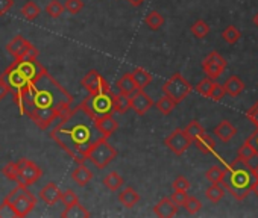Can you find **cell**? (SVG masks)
I'll return each mask as SVG.
<instances>
[{
	"mask_svg": "<svg viewBox=\"0 0 258 218\" xmlns=\"http://www.w3.org/2000/svg\"><path fill=\"white\" fill-rule=\"evenodd\" d=\"M14 103L22 116L29 117L37 128L47 131L72 107V94L43 68L26 86L14 91Z\"/></svg>",
	"mask_w": 258,
	"mask_h": 218,
	"instance_id": "cell-1",
	"label": "cell"
},
{
	"mask_svg": "<svg viewBox=\"0 0 258 218\" xmlns=\"http://www.w3.org/2000/svg\"><path fill=\"white\" fill-rule=\"evenodd\" d=\"M50 138L78 165H82L87 161V152L102 138V134L96 128L94 119L79 104L70 107L69 113L55 123Z\"/></svg>",
	"mask_w": 258,
	"mask_h": 218,
	"instance_id": "cell-2",
	"label": "cell"
},
{
	"mask_svg": "<svg viewBox=\"0 0 258 218\" xmlns=\"http://www.w3.org/2000/svg\"><path fill=\"white\" fill-rule=\"evenodd\" d=\"M220 183L235 200L243 201L250 194L253 180L246 164L241 162L240 159H235L234 162L226 165V170Z\"/></svg>",
	"mask_w": 258,
	"mask_h": 218,
	"instance_id": "cell-3",
	"label": "cell"
},
{
	"mask_svg": "<svg viewBox=\"0 0 258 218\" xmlns=\"http://www.w3.org/2000/svg\"><path fill=\"white\" fill-rule=\"evenodd\" d=\"M44 67L35 59V61H20V59H14V62L0 74V79H2L10 89L14 92L23 86H26L28 83H31L43 70Z\"/></svg>",
	"mask_w": 258,
	"mask_h": 218,
	"instance_id": "cell-4",
	"label": "cell"
},
{
	"mask_svg": "<svg viewBox=\"0 0 258 218\" xmlns=\"http://www.w3.org/2000/svg\"><path fill=\"white\" fill-rule=\"evenodd\" d=\"M81 106L96 120L105 116H112V92H97V94H88L87 98L81 103Z\"/></svg>",
	"mask_w": 258,
	"mask_h": 218,
	"instance_id": "cell-5",
	"label": "cell"
},
{
	"mask_svg": "<svg viewBox=\"0 0 258 218\" xmlns=\"http://www.w3.org/2000/svg\"><path fill=\"white\" fill-rule=\"evenodd\" d=\"M117 158V150L108 143V138L102 137L87 152V159L91 161L99 170H103L109 162Z\"/></svg>",
	"mask_w": 258,
	"mask_h": 218,
	"instance_id": "cell-6",
	"label": "cell"
},
{
	"mask_svg": "<svg viewBox=\"0 0 258 218\" xmlns=\"http://www.w3.org/2000/svg\"><path fill=\"white\" fill-rule=\"evenodd\" d=\"M161 89H163L164 95L170 97L178 104V103H181L191 92L193 86L190 85L188 80L184 79V76L181 73H175V74H172L170 79H167L164 82V85L161 86Z\"/></svg>",
	"mask_w": 258,
	"mask_h": 218,
	"instance_id": "cell-7",
	"label": "cell"
},
{
	"mask_svg": "<svg viewBox=\"0 0 258 218\" xmlns=\"http://www.w3.org/2000/svg\"><path fill=\"white\" fill-rule=\"evenodd\" d=\"M17 165H19V170H20V176L17 179V185H23V186H31L34 185L41 176H43V170L32 161L26 159V158H22L17 161Z\"/></svg>",
	"mask_w": 258,
	"mask_h": 218,
	"instance_id": "cell-8",
	"label": "cell"
},
{
	"mask_svg": "<svg viewBox=\"0 0 258 218\" xmlns=\"http://www.w3.org/2000/svg\"><path fill=\"white\" fill-rule=\"evenodd\" d=\"M191 140L187 137V134L184 132V129H175L170 135H167V138L164 140V144L166 147L175 153L176 156H182L187 149L191 146Z\"/></svg>",
	"mask_w": 258,
	"mask_h": 218,
	"instance_id": "cell-9",
	"label": "cell"
},
{
	"mask_svg": "<svg viewBox=\"0 0 258 218\" xmlns=\"http://www.w3.org/2000/svg\"><path fill=\"white\" fill-rule=\"evenodd\" d=\"M82 88L88 94H97V92H106L111 91L109 83L105 80V77L97 70H90L81 80Z\"/></svg>",
	"mask_w": 258,
	"mask_h": 218,
	"instance_id": "cell-10",
	"label": "cell"
},
{
	"mask_svg": "<svg viewBox=\"0 0 258 218\" xmlns=\"http://www.w3.org/2000/svg\"><path fill=\"white\" fill-rule=\"evenodd\" d=\"M226 68V59L217 53V52H211L208 53L204 61H202V70L205 71V74L211 79H217L222 76V73Z\"/></svg>",
	"mask_w": 258,
	"mask_h": 218,
	"instance_id": "cell-11",
	"label": "cell"
},
{
	"mask_svg": "<svg viewBox=\"0 0 258 218\" xmlns=\"http://www.w3.org/2000/svg\"><path fill=\"white\" fill-rule=\"evenodd\" d=\"M35 204H37V197H35L31 191L26 189V191H25L20 197H17L10 206H5V204H2V206L10 207L11 212H13V215H16V216H26L28 213H31V212L34 210Z\"/></svg>",
	"mask_w": 258,
	"mask_h": 218,
	"instance_id": "cell-12",
	"label": "cell"
},
{
	"mask_svg": "<svg viewBox=\"0 0 258 218\" xmlns=\"http://www.w3.org/2000/svg\"><path fill=\"white\" fill-rule=\"evenodd\" d=\"M129 104H131V111L143 117L145 114H148V111H151V107L154 106V100L149 94L145 92V89H136L129 95Z\"/></svg>",
	"mask_w": 258,
	"mask_h": 218,
	"instance_id": "cell-13",
	"label": "cell"
},
{
	"mask_svg": "<svg viewBox=\"0 0 258 218\" xmlns=\"http://www.w3.org/2000/svg\"><path fill=\"white\" fill-rule=\"evenodd\" d=\"M154 213L160 218H172L178 213V206L170 197H164L154 206Z\"/></svg>",
	"mask_w": 258,
	"mask_h": 218,
	"instance_id": "cell-14",
	"label": "cell"
},
{
	"mask_svg": "<svg viewBox=\"0 0 258 218\" xmlns=\"http://www.w3.org/2000/svg\"><path fill=\"white\" fill-rule=\"evenodd\" d=\"M214 135L222 141V143H229L235 135H237V129L235 126L228 122V120H223L220 122L216 128H214Z\"/></svg>",
	"mask_w": 258,
	"mask_h": 218,
	"instance_id": "cell-15",
	"label": "cell"
},
{
	"mask_svg": "<svg viewBox=\"0 0 258 218\" xmlns=\"http://www.w3.org/2000/svg\"><path fill=\"white\" fill-rule=\"evenodd\" d=\"M38 195H40V198H41L46 204L53 206V204H56V203L59 201L61 191H59V188H58V185H56L55 182H50V183H47V185L40 191Z\"/></svg>",
	"mask_w": 258,
	"mask_h": 218,
	"instance_id": "cell-16",
	"label": "cell"
},
{
	"mask_svg": "<svg viewBox=\"0 0 258 218\" xmlns=\"http://www.w3.org/2000/svg\"><path fill=\"white\" fill-rule=\"evenodd\" d=\"M94 123H96V128L99 129V132L102 134V137H105V138H109L118 128V123L112 119V116H105V117L96 119Z\"/></svg>",
	"mask_w": 258,
	"mask_h": 218,
	"instance_id": "cell-17",
	"label": "cell"
},
{
	"mask_svg": "<svg viewBox=\"0 0 258 218\" xmlns=\"http://www.w3.org/2000/svg\"><path fill=\"white\" fill-rule=\"evenodd\" d=\"M29 44H31V43H29L25 37L16 35V37L7 44V50H8V53H10L14 59H19L20 55L23 53V50H25Z\"/></svg>",
	"mask_w": 258,
	"mask_h": 218,
	"instance_id": "cell-18",
	"label": "cell"
},
{
	"mask_svg": "<svg viewBox=\"0 0 258 218\" xmlns=\"http://www.w3.org/2000/svg\"><path fill=\"white\" fill-rule=\"evenodd\" d=\"M223 88H225L226 94H229L231 97H237V95H240L244 91L246 85H244V82L238 76H229L226 79V82L223 83Z\"/></svg>",
	"mask_w": 258,
	"mask_h": 218,
	"instance_id": "cell-19",
	"label": "cell"
},
{
	"mask_svg": "<svg viewBox=\"0 0 258 218\" xmlns=\"http://www.w3.org/2000/svg\"><path fill=\"white\" fill-rule=\"evenodd\" d=\"M118 201L124 207H134L140 201V194L134 188L127 186V188H124L123 191L118 192Z\"/></svg>",
	"mask_w": 258,
	"mask_h": 218,
	"instance_id": "cell-20",
	"label": "cell"
},
{
	"mask_svg": "<svg viewBox=\"0 0 258 218\" xmlns=\"http://www.w3.org/2000/svg\"><path fill=\"white\" fill-rule=\"evenodd\" d=\"M72 179L75 180V183H78L79 186H85L87 183L91 182L93 179V171L85 167L84 164L82 165H78L73 171H72Z\"/></svg>",
	"mask_w": 258,
	"mask_h": 218,
	"instance_id": "cell-21",
	"label": "cell"
},
{
	"mask_svg": "<svg viewBox=\"0 0 258 218\" xmlns=\"http://www.w3.org/2000/svg\"><path fill=\"white\" fill-rule=\"evenodd\" d=\"M193 143L196 144L198 150L202 152L204 155H211L216 152V141L213 140L211 135H207L205 132L201 137H198Z\"/></svg>",
	"mask_w": 258,
	"mask_h": 218,
	"instance_id": "cell-22",
	"label": "cell"
},
{
	"mask_svg": "<svg viewBox=\"0 0 258 218\" xmlns=\"http://www.w3.org/2000/svg\"><path fill=\"white\" fill-rule=\"evenodd\" d=\"M131 77H133V80H134V83H136V88L137 89H145L148 85H151V82H152V74L148 71V70H145V68H136L133 73H131Z\"/></svg>",
	"mask_w": 258,
	"mask_h": 218,
	"instance_id": "cell-23",
	"label": "cell"
},
{
	"mask_svg": "<svg viewBox=\"0 0 258 218\" xmlns=\"http://www.w3.org/2000/svg\"><path fill=\"white\" fill-rule=\"evenodd\" d=\"M115 86H117L118 92H121L124 95H131L137 89L136 88V83H134V80L131 77V73H126L121 77H118L117 82H115Z\"/></svg>",
	"mask_w": 258,
	"mask_h": 218,
	"instance_id": "cell-24",
	"label": "cell"
},
{
	"mask_svg": "<svg viewBox=\"0 0 258 218\" xmlns=\"http://www.w3.org/2000/svg\"><path fill=\"white\" fill-rule=\"evenodd\" d=\"M112 107L114 113L117 114H126L127 111H131V104H129V95H124L121 92L112 94Z\"/></svg>",
	"mask_w": 258,
	"mask_h": 218,
	"instance_id": "cell-25",
	"label": "cell"
},
{
	"mask_svg": "<svg viewBox=\"0 0 258 218\" xmlns=\"http://www.w3.org/2000/svg\"><path fill=\"white\" fill-rule=\"evenodd\" d=\"M91 213L87 210V207H84L79 201L72 204V206H66V210L61 213L62 218H88Z\"/></svg>",
	"mask_w": 258,
	"mask_h": 218,
	"instance_id": "cell-26",
	"label": "cell"
},
{
	"mask_svg": "<svg viewBox=\"0 0 258 218\" xmlns=\"http://www.w3.org/2000/svg\"><path fill=\"white\" fill-rule=\"evenodd\" d=\"M102 183H103L109 191H118V189L123 186L124 180H123V177H121L117 171H111L109 174H106V176L103 177Z\"/></svg>",
	"mask_w": 258,
	"mask_h": 218,
	"instance_id": "cell-27",
	"label": "cell"
},
{
	"mask_svg": "<svg viewBox=\"0 0 258 218\" xmlns=\"http://www.w3.org/2000/svg\"><path fill=\"white\" fill-rule=\"evenodd\" d=\"M205 197L211 201V203H219L223 197H225V188L220 183H211L207 191H205Z\"/></svg>",
	"mask_w": 258,
	"mask_h": 218,
	"instance_id": "cell-28",
	"label": "cell"
},
{
	"mask_svg": "<svg viewBox=\"0 0 258 218\" xmlns=\"http://www.w3.org/2000/svg\"><path fill=\"white\" fill-rule=\"evenodd\" d=\"M154 106L158 109V111H160L163 116H169V114L173 113V109L176 107V103H175L170 97L163 95V97H160V98L154 103Z\"/></svg>",
	"mask_w": 258,
	"mask_h": 218,
	"instance_id": "cell-29",
	"label": "cell"
},
{
	"mask_svg": "<svg viewBox=\"0 0 258 218\" xmlns=\"http://www.w3.org/2000/svg\"><path fill=\"white\" fill-rule=\"evenodd\" d=\"M145 25L151 29V31H158L163 28L164 25V17L158 13V11H152L146 16L145 19Z\"/></svg>",
	"mask_w": 258,
	"mask_h": 218,
	"instance_id": "cell-30",
	"label": "cell"
},
{
	"mask_svg": "<svg viewBox=\"0 0 258 218\" xmlns=\"http://www.w3.org/2000/svg\"><path fill=\"white\" fill-rule=\"evenodd\" d=\"M41 10L35 5V2H32V0H29V2H26L22 8V16L23 19H26L28 22H32L35 20L38 16H40Z\"/></svg>",
	"mask_w": 258,
	"mask_h": 218,
	"instance_id": "cell-31",
	"label": "cell"
},
{
	"mask_svg": "<svg viewBox=\"0 0 258 218\" xmlns=\"http://www.w3.org/2000/svg\"><path fill=\"white\" fill-rule=\"evenodd\" d=\"M190 31H191L193 37L202 40V38H205V37L210 34V26H208V23H207L205 20H196V22L191 25Z\"/></svg>",
	"mask_w": 258,
	"mask_h": 218,
	"instance_id": "cell-32",
	"label": "cell"
},
{
	"mask_svg": "<svg viewBox=\"0 0 258 218\" xmlns=\"http://www.w3.org/2000/svg\"><path fill=\"white\" fill-rule=\"evenodd\" d=\"M256 155V152H255V149L252 147V144L246 140L243 144H241V147L238 149V153H237V159H240L241 162H247L252 156H255Z\"/></svg>",
	"mask_w": 258,
	"mask_h": 218,
	"instance_id": "cell-33",
	"label": "cell"
},
{
	"mask_svg": "<svg viewBox=\"0 0 258 218\" xmlns=\"http://www.w3.org/2000/svg\"><path fill=\"white\" fill-rule=\"evenodd\" d=\"M222 38H223V41L225 43H228V44H235V43H238V40L241 38V32L235 28V26H228L223 32H222Z\"/></svg>",
	"mask_w": 258,
	"mask_h": 218,
	"instance_id": "cell-34",
	"label": "cell"
},
{
	"mask_svg": "<svg viewBox=\"0 0 258 218\" xmlns=\"http://www.w3.org/2000/svg\"><path fill=\"white\" fill-rule=\"evenodd\" d=\"M184 132L187 134V137L191 140V141H195L198 137H201L205 131H204V128H202V125L198 122V120H193V122H190L187 126H185V129H184Z\"/></svg>",
	"mask_w": 258,
	"mask_h": 218,
	"instance_id": "cell-35",
	"label": "cell"
},
{
	"mask_svg": "<svg viewBox=\"0 0 258 218\" xmlns=\"http://www.w3.org/2000/svg\"><path fill=\"white\" fill-rule=\"evenodd\" d=\"M223 174H225V170L219 165H213L205 171V177L211 183H220L223 179Z\"/></svg>",
	"mask_w": 258,
	"mask_h": 218,
	"instance_id": "cell-36",
	"label": "cell"
},
{
	"mask_svg": "<svg viewBox=\"0 0 258 218\" xmlns=\"http://www.w3.org/2000/svg\"><path fill=\"white\" fill-rule=\"evenodd\" d=\"M2 174H4L8 180L17 182V179H19V176H20V170H19L17 162H8V164L2 168Z\"/></svg>",
	"mask_w": 258,
	"mask_h": 218,
	"instance_id": "cell-37",
	"label": "cell"
},
{
	"mask_svg": "<svg viewBox=\"0 0 258 218\" xmlns=\"http://www.w3.org/2000/svg\"><path fill=\"white\" fill-rule=\"evenodd\" d=\"M62 13H64V7L61 5V2H58V0H50V2L46 5V14L52 19L61 17Z\"/></svg>",
	"mask_w": 258,
	"mask_h": 218,
	"instance_id": "cell-38",
	"label": "cell"
},
{
	"mask_svg": "<svg viewBox=\"0 0 258 218\" xmlns=\"http://www.w3.org/2000/svg\"><path fill=\"white\" fill-rule=\"evenodd\" d=\"M214 86V79H211V77H205V79H202L198 85H196V91L201 94V95H204V97H208L210 95V92H211V88Z\"/></svg>",
	"mask_w": 258,
	"mask_h": 218,
	"instance_id": "cell-39",
	"label": "cell"
},
{
	"mask_svg": "<svg viewBox=\"0 0 258 218\" xmlns=\"http://www.w3.org/2000/svg\"><path fill=\"white\" fill-rule=\"evenodd\" d=\"M38 56H40V50L35 47V46H32V44H29L25 50H23V53L20 55V61H35V59H38Z\"/></svg>",
	"mask_w": 258,
	"mask_h": 218,
	"instance_id": "cell-40",
	"label": "cell"
},
{
	"mask_svg": "<svg viewBox=\"0 0 258 218\" xmlns=\"http://www.w3.org/2000/svg\"><path fill=\"white\" fill-rule=\"evenodd\" d=\"M184 207H185V210H187L190 215H195V213H198V212L202 209V203H201L196 197H190V195H188L187 201L184 203Z\"/></svg>",
	"mask_w": 258,
	"mask_h": 218,
	"instance_id": "cell-41",
	"label": "cell"
},
{
	"mask_svg": "<svg viewBox=\"0 0 258 218\" xmlns=\"http://www.w3.org/2000/svg\"><path fill=\"white\" fill-rule=\"evenodd\" d=\"M82 8H84L82 0H66V4H64V10L69 11L73 16L79 14L82 11Z\"/></svg>",
	"mask_w": 258,
	"mask_h": 218,
	"instance_id": "cell-42",
	"label": "cell"
},
{
	"mask_svg": "<svg viewBox=\"0 0 258 218\" xmlns=\"http://www.w3.org/2000/svg\"><path fill=\"white\" fill-rule=\"evenodd\" d=\"M25 191H26V186H23V185H17V186H16V188H14V189H13L7 197H5V200H4V203H2V204L10 206V204H11L17 197H20Z\"/></svg>",
	"mask_w": 258,
	"mask_h": 218,
	"instance_id": "cell-43",
	"label": "cell"
},
{
	"mask_svg": "<svg viewBox=\"0 0 258 218\" xmlns=\"http://www.w3.org/2000/svg\"><path fill=\"white\" fill-rule=\"evenodd\" d=\"M172 186H173V191H188L190 186H191V183H190V180H188L187 177L178 176V177L173 180Z\"/></svg>",
	"mask_w": 258,
	"mask_h": 218,
	"instance_id": "cell-44",
	"label": "cell"
},
{
	"mask_svg": "<svg viewBox=\"0 0 258 218\" xmlns=\"http://www.w3.org/2000/svg\"><path fill=\"white\" fill-rule=\"evenodd\" d=\"M59 200H61L66 206H72V204H75V203H78V201H79V197L75 194V191H72V189H66L64 192H61Z\"/></svg>",
	"mask_w": 258,
	"mask_h": 218,
	"instance_id": "cell-45",
	"label": "cell"
},
{
	"mask_svg": "<svg viewBox=\"0 0 258 218\" xmlns=\"http://www.w3.org/2000/svg\"><path fill=\"white\" fill-rule=\"evenodd\" d=\"M225 94H226V92H225L223 85L214 82V86L211 88V92H210L208 98H211V100H214V101H219V100H222V98L225 97Z\"/></svg>",
	"mask_w": 258,
	"mask_h": 218,
	"instance_id": "cell-46",
	"label": "cell"
},
{
	"mask_svg": "<svg viewBox=\"0 0 258 218\" xmlns=\"http://www.w3.org/2000/svg\"><path fill=\"white\" fill-rule=\"evenodd\" d=\"M170 198H172L173 203L179 207V206H184V203H185L187 198H188V194H187V191H173V194L170 195Z\"/></svg>",
	"mask_w": 258,
	"mask_h": 218,
	"instance_id": "cell-47",
	"label": "cell"
},
{
	"mask_svg": "<svg viewBox=\"0 0 258 218\" xmlns=\"http://www.w3.org/2000/svg\"><path fill=\"white\" fill-rule=\"evenodd\" d=\"M246 117H247V120H250V122L256 126V129H258V101H256L252 107H249V111H247Z\"/></svg>",
	"mask_w": 258,
	"mask_h": 218,
	"instance_id": "cell-48",
	"label": "cell"
},
{
	"mask_svg": "<svg viewBox=\"0 0 258 218\" xmlns=\"http://www.w3.org/2000/svg\"><path fill=\"white\" fill-rule=\"evenodd\" d=\"M14 5V0H0V16H5Z\"/></svg>",
	"mask_w": 258,
	"mask_h": 218,
	"instance_id": "cell-49",
	"label": "cell"
},
{
	"mask_svg": "<svg viewBox=\"0 0 258 218\" xmlns=\"http://www.w3.org/2000/svg\"><path fill=\"white\" fill-rule=\"evenodd\" d=\"M10 86L2 80V79H0V100H2V98H5L8 94H10Z\"/></svg>",
	"mask_w": 258,
	"mask_h": 218,
	"instance_id": "cell-50",
	"label": "cell"
},
{
	"mask_svg": "<svg viewBox=\"0 0 258 218\" xmlns=\"http://www.w3.org/2000/svg\"><path fill=\"white\" fill-rule=\"evenodd\" d=\"M247 141L252 144V147H253V149H255V152L258 153V129H256V131H255V132L247 138Z\"/></svg>",
	"mask_w": 258,
	"mask_h": 218,
	"instance_id": "cell-51",
	"label": "cell"
},
{
	"mask_svg": "<svg viewBox=\"0 0 258 218\" xmlns=\"http://www.w3.org/2000/svg\"><path fill=\"white\" fill-rule=\"evenodd\" d=\"M252 191L256 194V197H258V176H255L253 177V183H252Z\"/></svg>",
	"mask_w": 258,
	"mask_h": 218,
	"instance_id": "cell-52",
	"label": "cell"
},
{
	"mask_svg": "<svg viewBox=\"0 0 258 218\" xmlns=\"http://www.w3.org/2000/svg\"><path fill=\"white\" fill-rule=\"evenodd\" d=\"M127 2L131 4L133 7H140V5H142V4L145 2V0H127Z\"/></svg>",
	"mask_w": 258,
	"mask_h": 218,
	"instance_id": "cell-53",
	"label": "cell"
},
{
	"mask_svg": "<svg viewBox=\"0 0 258 218\" xmlns=\"http://www.w3.org/2000/svg\"><path fill=\"white\" fill-rule=\"evenodd\" d=\"M253 23H255V26L258 28V13L255 14V17H253Z\"/></svg>",
	"mask_w": 258,
	"mask_h": 218,
	"instance_id": "cell-54",
	"label": "cell"
}]
</instances>
